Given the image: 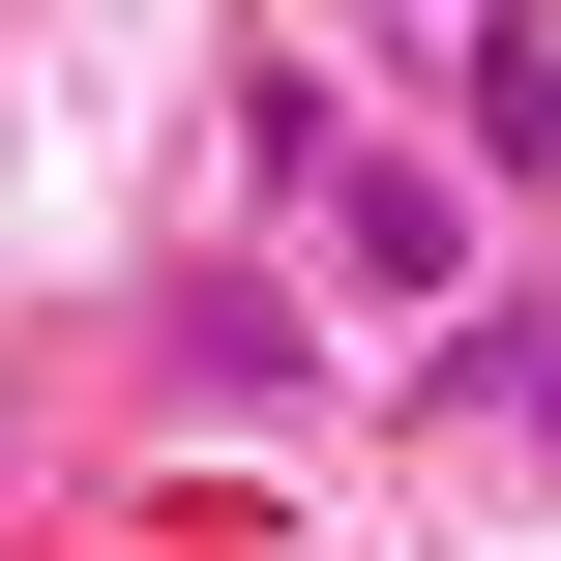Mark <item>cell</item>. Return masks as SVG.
<instances>
[{
	"label": "cell",
	"mask_w": 561,
	"mask_h": 561,
	"mask_svg": "<svg viewBox=\"0 0 561 561\" xmlns=\"http://www.w3.org/2000/svg\"><path fill=\"white\" fill-rule=\"evenodd\" d=\"M296 237H325V296H385V325H444V296H473V178H444V148L296 118Z\"/></svg>",
	"instance_id": "cell-1"
},
{
	"label": "cell",
	"mask_w": 561,
	"mask_h": 561,
	"mask_svg": "<svg viewBox=\"0 0 561 561\" xmlns=\"http://www.w3.org/2000/svg\"><path fill=\"white\" fill-rule=\"evenodd\" d=\"M444 148L473 178H561V30H444Z\"/></svg>",
	"instance_id": "cell-2"
}]
</instances>
